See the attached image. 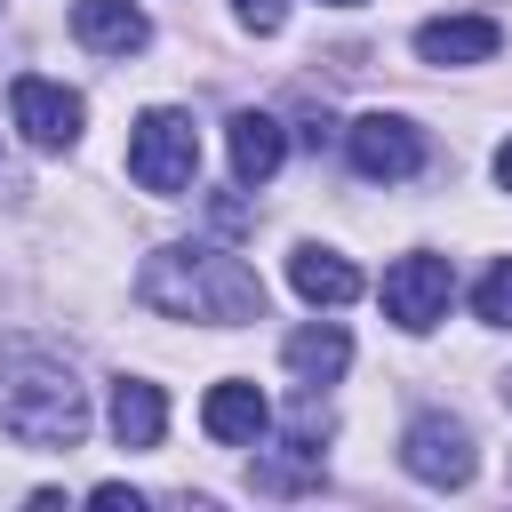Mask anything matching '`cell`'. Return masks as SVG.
<instances>
[{
  "label": "cell",
  "instance_id": "cell-18",
  "mask_svg": "<svg viewBox=\"0 0 512 512\" xmlns=\"http://www.w3.org/2000/svg\"><path fill=\"white\" fill-rule=\"evenodd\" d=\"M96 504H104V512H136V488H120V480H104V488H96Z\"/></svg>",
  "mask_w": 512,
  "mask_h": 512
},
{
  "label": "cell",
  "instance_id": "cell-10",
  "mask_svg": "<svg viewBox=\"0 0 512 512\" xmlns=\"http://www.w3.org/2000/svg\"><path fill=\"white\" fill-rule=\"evenodd\" d=\"M72 40L96 56H136L152 40V16L136 0H72Z\"/></svg>",
  "mask_w": 512,
  "mask_h": 512
},
{
  "label": "cell",
  "instance_id": "cell-1",
  "mask_svg": "<svg viewBox=\"0 0 512 512\" xmlns=\"http://www.w3.org/2000/svg\"><path fill=\"white\" fill-rule=\"evenodd\" d=\"M0 432H16L24 448H80L88 440L80 368L32 336H0Z\"/></svg>",
  "mask_w": 512,
  "mask_h": 512
},
{
  "label": "cell",
  "instance_id": "cell-3",
  "mask_svg": "<svg viewBox=\"0 0 512 512\" xmlns=\"http://www.w3.org/2000/svg\"><path fill=\"white\" fill-rule=\"evenodd\" d=\"M128 176L144 192H160V200L184 192L200 176V128H192V112H176V104L136 112V128H128Z\"/></svg>",
  "mask_w": 512,
  "mask_h": 512
},
{
  "label": "cell",
  "instance_id": "cell-14",
  "mask_svg": "<svg viewBox=\"0 0 512 512\" xmlns=\"http://www.w3.org/2000/svg\"><path fill=\"white\" fill-rule=\"evenodd\" d=\"M280 360H288V376H304V384H336V376L352 368V336H344L336 320H312V328H296V336L280 344Z\"/></svg>",
  "mask_w": 512,
  "mask_h": 512
},
{
  "label": "cell",
  "instance_id": "cell-4",
  "mask_svg": "<svg viewBox=\"0 0 512 512\" xmlns=\"http://www.w3.org/2000/svg\"><path fill=\"white\" fill-rule=\"evenodd\" d=\"M344 152H352V168H360L368 184H408V176L424 168V128L400 120V112H360V120L344 128Z\"/></svg>",
  "mask_w": 512,
  "mask_h": 512
},
{
  "label": "cell",
  "instance_id": "cell-16",
  "mask_svg": "<svg viewBox=\"0 0 512 512\" xmlns=\"http://www.w3.org/2000/svg\"><path fill=\"white\" fill-rule=\"evenodd\" d=\"M472 312H480L488 328H512V256H496V264L480 272V288H472Z\"/></svg>",
  "mask_w": 512,
  "mask_h": 512
},
{
  "label": "cell",
  "instance_id": "cell-12",
  "mask_svg": "<svg viewBox=\"0 0 512 512\" xmlns=\"http://www.w3.org/2000/svg\"><path fill=\"white\" fill-rule=\"evenodd\" d=\"M224 144H232V176H240V184H272L280 160H288V128H280L272 112H232Z\"/></svg>",
  "mask_w": 512,
  "mask_h": 512
},
{
  "label": "cell",
  "instance_id": "cell-11",
  "mask_svg": "<svg viewBox=\"0 0 512 512\" xmlns=\"http://www.w3.org/2000/svg\"><path fill=\"white\" fill-rule=\"evenodd\" d=\"M496 48H504L496 16H432V24H416V56L424 64H488Z\"/></svg>",
  "mask_w": 512,
  "mask_h": 512
},
{
  "label": "cell",
  "instance_id": "cell-13",
  "mask_svg": "<svg viewBox=\"0 0 512 512\" xmlns=\"http://www.w3.org/2000/svg\"><path fill=\"white\" fill-rule=\"evenodd\" d=\"M288 288L304 296V304H352L360 296V272H352V256H336V248H320V240H304L296 256H288Z\"/></svg>",
  "mask_w": 512,
  "mask_h": 512
},
{
  "label": "cell",
  "instance_id": "cell-21",
  "mask_svg": "<svg viewBox=\"0 0 512 512\" xmlns=\"http://www.w3.org/2000/svg\"><path fill=\"white\" fill-rule=\"evenodd\" d=\"M328 8H360V0H328Z\"/></svg>",
  "mask_w": 512,
  "mask_h": 512
},
{
  "label": "cell",
  "instance_id": "cell-8",
  "mask_svg": "<svg viewBox=\"0 0 512 512\" xmlns=\"http://www.w3.org/2000/svg\"><path fill=\"white\" fill-rule=\"evenodd\" d=\"M320 440H328V416H296L288 424V440L272 448V456H256L248 464V488L256 496H296V488H320Z\"/></svg>",
  "mask_w": 512,
  "mask_h": 512
},
{
  "label": "cell",
  "instance_id": "cell-7",
  "mask_svg": "<svg viewBox=\"0 0 512 512\" xmlns=\"http://www.w3.org/2000/svg\"><path fill=\"white\" fill-rule=\"evenodd\" d=\"M400 464H408V480H424V488H464V480L480 472L472 432H464L456 416H440V408L400 432Z\"/></svg>",
  "mask_w": 512,
  "mask_h": 512
},
{
  "label": "cell",
  "instance_id": "cell-20",
  "mask_svg": "<svg viewBox=\"0 0 512 512\" xmlns=\"http://www.w3.org/2000/svg\"><path fill=\"white\" fill-rule=\"evenodd\" d=\"M496 400H504V408H512V368H504V384H496Z\"/></svg>",
  "mask_w": 512,
  "mask_h": 512
},
{
  "label": "cell",
  "instance_id": "cell-17",
  "mask_svg": "<svg viewBox=\"0 0 512 512\" xmlns=\"http://www.w3.org/2000/svg\"><path fill=\"white\" fill-rule=\"evenodd\" d=\"M232 16H240L248 32H280V16H288V8H280V0H232Z\"/></svg>",
  "mask_w": 512,
  "mask_h": 512
},
{
  "label": "cell",
  "instance_id": "cell-9",
  "mask_svg": "<svg viewBox=\"0 0 512 512\" xmlns=\"http://www.w3.org/2000/svg\"><path fill=\"white\" fill-rule=\"evenodd\" d=\"M200 424H208V440H224V448H256V440L272 432V400H264L248 376H224V384H208Z\"/></svg>",
  "mask_w": 512,
  "mask_h": 512
},
{
  "label": "cell",
  "instance_id": "cell-15",
  "mask_svg": "<svg viewBox=\"0 0 512 512\" xmlns=\"http://www.w3.org/2000/svg\"><path fill=\"white\" fill-rule=\"evenodd\" d=\"M160 432H168V400H160V384L120 376V384H112V440H120V448H160Z\"/></svg>",
  "mask_w": 512,
  "mask_h": 512
},
{
  "label": "cell",
  "instance_id": "cell-2",
  "mask_svg": "<svg viewBox=\"0 0 512 512\" xmlns=\"http://www.w3.org/2000/svg\"><path fill=\"white\" fill-rule=\"evenodd\" d=\"M136 296L168 320H208V328L264 320V280L232 248H152L136 272Z\"/></svg>",
  "mask_w": 512,
  "mask_h": 512
},
{
  "label": "cell",
  "instance_id": "cell-5",
  "mask_svg": "<svg viewBox=\"0 0 512 512\" xmlns=\"http://www.w3.org/2000/svg\"><path fill=\"white\" fill-rule=\"evenodd\" d=\"M448 296H456V272H448V256H432V248H416V256H400V264L384 272V320H400L408 336L440 328V320H448Z\"/></svg>",
  "mask_w": 512,
  "mask_h": 512
},
{
  "label": "cell",
  "instance_id": "cell-6",
  "mask_svg": "<svg viewBox=\"0 0 512 512\" xmlns=\"http://www.w3.org/2000/svg\"><path fill=\"white\" fill-rule=\"evenodd\" d=\"M8 120H16V136H24L32 152H64V144H80V120H88V104H80L64 80H40V72H24V80L8 88Z\"/></svg>",
  "mask_w": 512,
  "mask_h": 512
},
{
  "label": "cell",
  "instance_id": "cell-19",
  "mask_svg": "<svg viewBox=\"0 0 512 512\" xmlns=\"http://www.w3.org/2000/svg\"><path fill=\"white\" fill-rule=\"evenodd\" d=\"M496 184H504V192H512V136H504V144H496Z\"/></svg>",
  "mask_w": 512,
  "mask_h": 512
}]
</instances>
